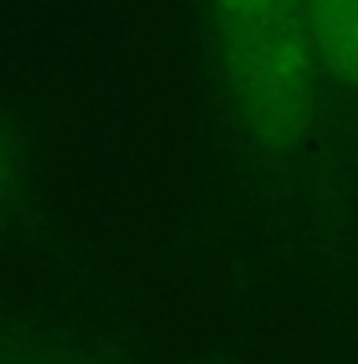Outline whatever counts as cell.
Segmentation results:
<instances>
[{"label": "cell", "mask_w": 358, "mask_h": 364, "mask_svg": "<svg viewBox=\"0 0 358 364\" xmlns=\"http://www.w3.org/2000/svg\"><path fill=\"white\" fill-rule=\"evenodd\" d=\"M213 29L244 130L270 149L301 139L324 70L305 0H213Z\"/></svg>", "instance_id": "obj_1"}, {"label": "cell", "mask_w": 358, "mask_h": 364, "mask_svg": "<svg viewBox=\"0 0 358 364\" xmlns=\"http://www.w3.org/2000/svg\"><path fill=\"white\" fill-rule=\"evenodd\" d=\"M305 13L324 70L358 86V0H305Z\"/></svg>", "instance_id": "obj_2"}, {"label": "cell", "mask_w": 358, "mask_h": 364, "mask_svg": "<svg viewBox=\"0 0 358 364\" xmlns=\"http://www.w3.org/2000/svg\"><path fill=\"white\" fill-rule=\"evenodd\" d=\"M16 146H13L10 133L0 124V213H4L6 200L13 197V184H16Z\"/></svg>", "instance_id": "obj_3"}, {"label": "cell", "mask_w": 358, "mask_h": 364, "mask_svg": "<svg viewBox=\"0 0 358 364\" xmlns=\"http://www.w3.org/2000/svg\"><path fill=\"white\" fill-rule=\"evenodd\" d=\"M0 364H76V361L60 358V355L51 352H4Z\"/></svg>", "instance_id": "obj_4"}]
</instances>
